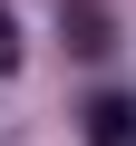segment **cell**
<instances>
[{
	"label": "cell",
	"instance_id": "obj_2",
	"mask_svg": "<svg viewBox=\"0 0 136 146\" xmlns=\"http://www.w3.org/2000/svg\"><path fill=\"white\" fill-rule=\"evenodd\" d=\"M10 58H20V29H10V20H0V68H10Z\"/></svg>",
	"mask_w": 136,
	"mask_h": 146
},
{
	"label": "cell",
	"instance_id": "obj_1",
	"mask_svg": "<svg viewBox=\"0 0 136 146\" xmlns=\"http://www.w3.org/2000/svg\"><path fill=\"white\" fill-rule=\"evenodd\" d=\"M88 146H136V107L126 98H97L88 107Z\"/></svg>",
	"mask_w": 136,
	"mask_h": 146
}]
</instances>
